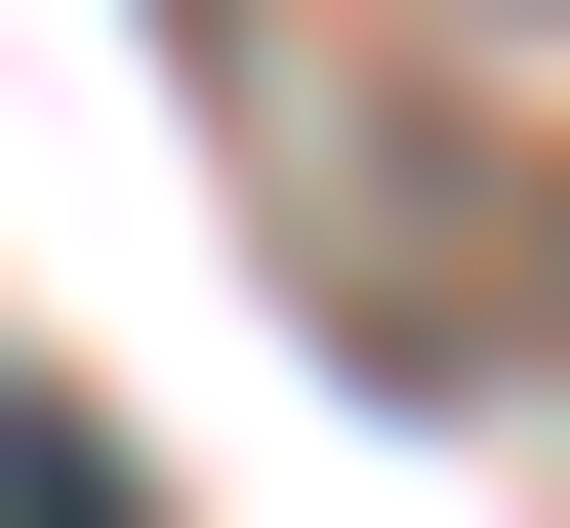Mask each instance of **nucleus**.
<instances>
[{"mask_svg": "<svg viewBox=\"0 0 570 528\" xmlns=\"http://www.w3.org/2000/svg\"><path fill=\"white\" fill-rule=\"evenodd\" d=\"M204 163H245V245L326 285L367 366H489V326H530V203H449L407 82H367V41H285V0H204Z\"/></svg>", "mask_w": 570, "mask_h": 528, "instance_id": "f257e3e1", "label": "nucleus"}, {"mask_svg": "<svg viewBox=\"0 0 570 528\" xmlns=\"http://www.w3.org/2000/svg\"><path fill=\"white\" fill-rule=\"evenodd\" d=\"M0 528H122V447H82V407H41V366H0Z\"/></svg>", "mask_w": 570, "mask_h": 528, "instance_id": "f03ea898", "label": "nucleus"}]
</instances>
